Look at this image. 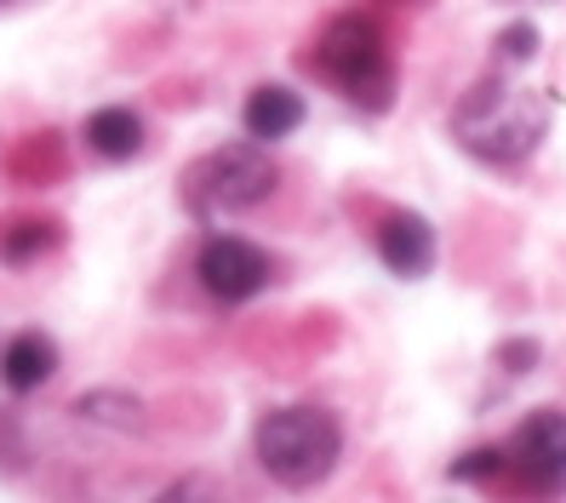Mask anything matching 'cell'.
Returning <instances> with one entry per match:
<instances>
[{"label": "cell", "mask_w": 566, "mask_h": 503, "mask_svg": "<svg viewBox=\"0 0 566 503\" xmlns=\"http://www.w3.org/2000/svg\"><path fill=\"white\" fill-rule=\"evenodd\" d=\"M452 138L458 149H470L486 166H521L549 138V104H544V92H526L497 70L458 97Z\"/></svg>", "instance_id": "6da1fadb"}, {"label": "cell", "mask_w": 566, "mask_h": 503, "mask_svg": "<svg viewBox=\"0 0 566 503\" xmlns=\"http://www.w3.org/2000/svg\"><path fill=\"white\" fill-rule=\"evenodd\" d=\"M258 469L286 492H315L344 458V423L326 407H275L252 429Z\"/></svg>", "instance_id": "7a4b0ae2"}, {"label": "cell", "mask_w": 566, "mask_h": 503, "mask_svg": "<svg viewBox=\"0 0 566 503\" xmlns=\"http://www.w3.org/2000/svg\"><path fill=\"white\" fill-rule=\"evenodd\" d=\"M310 70L360 115H384L395 104V57L384 46V29L366 12H338L321 29L310 46Z\"/></svg>", "instance_id": "3957f363"}, {"label": "cell", "mask_w": 566, "mask_h": 503, "mask_svg": "<svg viewBox=\"0 0 566 503\" xmlns=\"http://www.w3.org/2000/svg\"><path fill=\"white\" fill-rule=\"evenodd\" d=\"M275 184H281L275 155L247 138V144H223V149L195 160L184 172V200L201 218H212V212H252V207H263V200L275 195Z\"/></svg>", "instance_id": "277c9868"}, {"label": "cell", "mask_w": 566, "mask_h": 503, "mask_svg": "<svg viewBox=\"0 0 566 503\" xmlns=\"http://www.w3.org/2000/svg\"><path fill=\"white\" fill-rule=\"evenodd\" d=\"M510 469L504 475L532 503H560L566 497V407H538L504 447Z\"/></svg>", "instance_id": "5b68a950"}, {"label": "cell", "mask_w": 566, "mask_h": 503, "mask_svg": "<svg viewBox=\"0 0 566 503\" xmlns=\"http://www.w3.org/2000/svg\"><path fill=\"white\" fill-rule=\"evenodd\" d=\"M270 252L241 241V234H212V241H201V252H195V275H201V286L218 297V304H252V297L270 286Z\"/></svg>", "instance_id": "8992f818"}, {"label": "cell", "mask_w": 566, "mask_h": 503, "mask_svg": "<svg viewBox=\"0 0 566 503\" xmlns=\"http://www.w3.org/2000/svg\"><path fill=\"white\" fill-rule=\"evenodd\" d=\"M436 223H429L423 212L412 207H395L378 218V258H384V270L389 275H401V281H423L429 270H436Z\"/></svg>", "instance_id": "52a82bcc"}, {"label": "cell", "mask_w": 566, "mask_h": 503, "mask_svg": "<svg viewBox=\"0 0 566 503\" xmlns=\"http://www.w3.org/2000/svg\"><path fill=\"white\" fill-rule=\"evenodd\" d=\"M241 126H247V138L263 144V149L292 138V132L304 126V92H292L281 81H258L247 92V104H241Z\"/></svg>", "instance_id": "ba28073f"}, {"label": "cell", "mask_w": 566, "mask_h": 503, "mask_svg": "<svg viewBox=\"0 0 566 503\" xmlns=\"http://www.w3.org/2000/svg\"><path fill=\"white\" fill-rule=\"evenodd\" d=\"M81 138L92 155H104V160H138L144 144H149V126L138 109H126V104H104V109H92L86 126H81Z\"/></svg>", "instance_id": "9c48e42d"}, {"label": "cell", "mask_w": 566, "mask_h": 503, "mask_svg": "<svg viewBox=\"0 0 566 503\" xmlns=\"http://www.w3.org/2000/svg\"><path fill=\"white\" fill-rule=\"evenodd\" d=\"M57 373V344L46 338V332H18V338L0 349V384H7L12 395H29L52 384Z\"/></svg>", "instance_id": "30bf717a"}, {"label": "cell", "mask_w": 566, "mask_h": 503, "mask_svg": "<svg viewBox=\"0 0 566 503\" xmlns=\"http://www.w3.org/2000/svg\"><path fill=\"white\" fill-rule=\"evenodd\" d=\"M70 412H75L81 423H97V429H126V434H144V429H149L144 400L126 395V389H86Z\"/></svg>", "instance_id": "8fae6325"}, {"label": "cell", "mask_w": 566, "mask_h": 503, "mask_svg": "<svg viewBox=\"0 0 566 503\" xmlns=\"http://www.w3.org/2000/svg\"><path fill=\"white\" fill-rule=\"evenodd\" d=\"M57 241H63V229H57L52 218H18V223L0 229V258H7L12 270H23V263H35V258L52 252Z\"/></svg>", "instance_id": "7c38bea8"}, {"label": "cell", "mask_w": 566, "mask_h": 503, "mask_svg": "<svg viewBox=\"0 0 566 503\" xmlns=\"http://www.w3.org/2000/svg\"><path fill=\"white\" fill-rule=\"evenodd\" d=\"M492 46H497V70H521V63L538 57V29L532 23H504Z\"/></svg>", "instance_id": "4fadbf2b"}, {"label": "cell", "mask_w": 566, "mask_h": 503, "mask_svg": "<svg viewBox=\"0 0 566 503\" xmlns=\"http://www.w3.org/2000/svg\"><path fill=\"white\" fill-rule=\"evenodd\" d=\"M504 469H510L504 447H475V452H463L447 475L452 481H504Z\"/></svg>", "instance_id": "5bb4252c"}, {"label": "cell", "mask_w": 566, "mask_h": 503, "mask_svg": "<svg viewBox=\"0 0 566 503\" xmlns=\"http://www.w3.org/2000/svg\"><path fill=\"white\" fill-rule=\"evenodd\" d=\"M218 497V481L212 475H184V481H172L155 503H212Z\"/></svg>", "instance_id": "9a60e30c"}, {"label": "cell", "mask_w": 566, "mask_h": 503, "mask_svg": "<svg viewBox=\"0 0 566 503\" xmlns=\"http://www.w3.org/2000/svg\"><path fill=\"white\" fill-rule=\"evenodd\" d=\"M497 366H504V373H532V366H538V344H532V338H510L504 349H497Z\"/></svg>", "instance_id": "2e32d148"}]
</instances>
